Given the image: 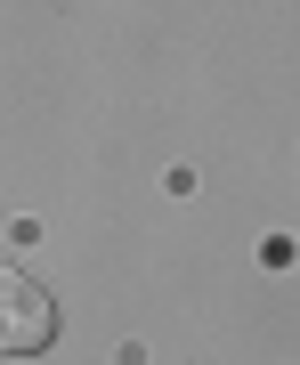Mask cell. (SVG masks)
<instances>
[{"mask_svg": "<svg viewBox=\"0 0 300 365\" xmlns=\"http://www.w3.org/2000/svg\"><path fill=\"white\" fill-rule=\"evenodd\" d=\"M57 341V300L41 292L33 268L0 260V357H33Z\"/></svg>", "mask_w": 300, "mask_h": 365, "instance_id": "obj_1", "label": "cell"}]
</instances>
